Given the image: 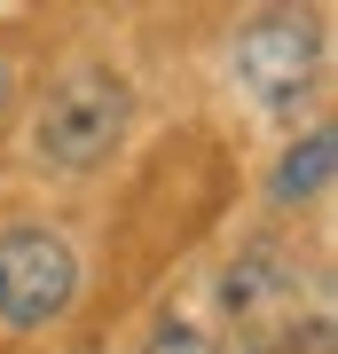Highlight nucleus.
Returning a JSON list of instances; mask_svg holds the SVG:
<instances>
[{
    "instance_id": "f257e3e1",
    "label": "nucleus",
    "mask_w": 338,
    "mask_h": 354,
    "mask_svg": "<svg viewBox=\"0 0 338 354\" xmlns=\"http://www.w3.org/2000/svg\"><path fill=\"white\" fill-rule=\"evenodd\" d=\"M118 134H126V79L102 71V64H79L48 102H39L32 150L48 165H63V174H87V165H102L118 150Z\"/></svg>"
},
{
    "instance_id": "7ed1b4c3",
    "label": "nucleus",
    "mask_w": 338,
    "mask_h": 354,
    "mask_svg": "<svg viewBox=\"0 0 338 354\" xmlns=\"http://www.w3.org/2000/svg\"><path fill=\"white\" fill-rule=\"evenodd\" d=\"M236 79L260 102L307 95V79H314V32L299 24V16H267V24H252L236 39Z\"/></svg>"
},
{
    "instance_id": "0eeeda50",
    "label": "nucleus",
    "mask_w": 338,
    "mask_h": 354,
    "mask_svg": "<svg viewBox=\"0 0 338 354\" xmlns=\"http://www.w3.org/2000/svg\"><path fill=\"white\" fill-rule=\"evenodd\" d=\"M0 102H8V79H0Z\"/></svg>"
},
{
    "instance_id": "20e7f679",
    "label": "nucleus",
    "mask_w": 338,
    "mask_h": 354,
    "mask_svg": "<svg viewBox=\"0 0 338 354\" xmlns=\"http://www.w3.org/2000/svg\"><path fill=\"white\" fill-rule=\"evenodd\" d=\"M220 299H228L236 323H283L291 307H299V260H291L283 244H252V252L228 268Z\"/></svg>"
},
{
    "instance_id": "39448f33",
    "label": "nucleus",
    "mask_w": 338,
    "mask_h": 354,
    "mask_svg": "<svg viewBox=\"0 0 338 354\" xmlns=\"http://www.w3.org/2000/svg\"><path fill=\"white\" fill-rule=\"evenodd\" d=\"M330 165H338V134H307L299 150L276 165V205H314L330 189Z\"/></svg>"
},
{
    "instance_id": "f03ea898",
    "label": "nucleus",
    "mask_w": 338,
    "mask_h": 354,
    "mask_svg": "<svg viewBox=\"0 0 338 354\" xmlns=\"http://www.w3.org/2000/svg\"><path fill=\"white\" fill-rule=\"evenodd\" d=\"M79 291V260L55 228H8L0 236V323L8 330H39L71 307Z\"/></svg>"
},
{
    "instance_id": "423d86ee",
    "label": "nucleus",
    "mask_w": 338,
    "mask_h": 354,
    "mask_svg": "<svg viewBox=\"0 0 338 354\" xmlns=\"http://www.w3.org/2000/svg\"><path fill=\"white\" fill-rule=\"evenodd\" d=\"M150 354H213V346H205V330H189V323H165L158 339H150Z\"/></svg>"
},
{
    "instance_id": "6e6552de",
    "label": "nucleus",
    "mask_w": 338,
    "mask_h": 354,
    "mask_svg": "<svg viewBox=\"0 0 338 354\" xmlns=\"http://www.w3.org/2000/svg\"><path fill=\"white\" fill-rule=\"evenodd\" d=\"M252 354H267V346H252Z\"/></svg>"
}]
</instances>
